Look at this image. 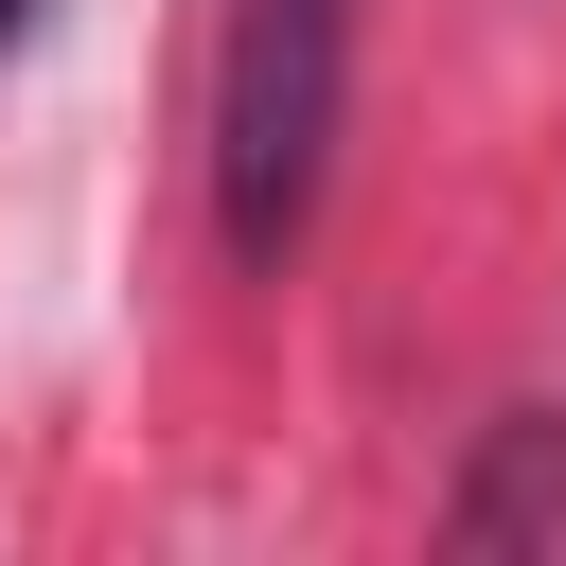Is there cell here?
Listing matches in <instances>:
<instances>
[{
  "label": "cell",
  "instance_id": "6da1fadb",
  "mask_svg": "<svg viewBox=\"0 0 566 566\" xmlns=\"http://www.w3.org/2000/svg\"><path fill=\"white\" fill-rule=\"evenodd\" d=\"M336 106H354V0H230V53H212V230H230V265H283L318 230Z\"/></svg>",
  "mask_w": 566,
  "mask_h": 566
},
{
  "label": "cell",
  "instance_id": "7a4b0ae2",
  "mask_svg": "<svg viewBox=\"0 0 566 566\" xmlns=\"http://www.w3.org/2000/svg\"><path fill=\"white\" fill-rule=\"evenodd\" d=\"M18 18H35V0H0V35H18Z\"/></svg>",
  "mask_w": 566,
  "mask_h": 566
}]
</instances>
